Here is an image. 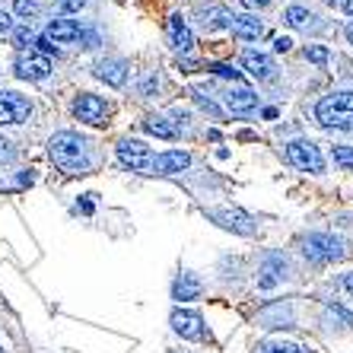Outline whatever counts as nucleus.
<instances>
[{"instance_id":"obj_3","label":"nucleus","mask_w":353,"mask_h":353,"mask_svg":"<svg viewBox=\"0 0 353 353\" xmlns=\"http://www.w3.org/2000/svg\"><path fill=\"white\" fill-rule=\"evenodd\" d=\"M287 163L303 169V172H321L325 169V159H321L319 147L312 140H290L287 143Z\"/></svg>"},{"instance_id":"obj_34","label":"nucleus","mask_w":353,"mask_h":353,"mask_svg":"<svg viewBox=\"0 0 353 353\" xmlns=\"http://www.w3.org/2000/svg\"><path fill=\"white\" fill-rule=\"evenodd\" d=\"M10 157V140L0 134V159H7Z\"/></svg>"},{"instance_id":"obj_6","label":"nucleus","mask_w":353,"mask_h":353,"mask_svg":"<svg viewBox=\"0 0 353 353\" xmlns=\"http://www.w3.org/2000/svg\"><path fill=\"white\" fill-rule=\"evenodd\" d=\"M29 115H32V105L26 96L10 90L0 92V124H23Z\"/></svg>"},{"instance_id":"obj_25","label":"nucleus","mask_w":353,"mask_h":353,"mask_svg":"<svg viewBox=\"0 0 353 353\" xmlns=\"http://www.w3.org/2000/svg\"><path fill=\"white\" fill-rule=\"evenodd\" d=\"M334 163L353 169V147H334Z\"/></svg>"},{"instance_id":"obj_38","label":"nucleus","mask_w":353,"mask_h":353,"mask_svg":"<svg viewBox=\"0 0 353 353\" xmlns=\"http://www.w3.org/2000/svg\"><path fill=\"white\" fill-rule=\"evenodd\" d=\"M0 353H3V350H0Z\"/></svg>"},{"instance_id":"obj_15","label":"nucleus","mask_w":353,"mask_h":353,"mask_svg":"<svg viewBox=\"0 0 353 353\" xmlns=\"http://www.w3.org/2000/svg\"><path fill=\"white\" fill-rule=\"evenodd\" d=\"M169 39H172V48L175 51H191V45H194V35H191L188 23L181 19V13H175V17H169Z\"/></svg>"},{"instance_id":"obj_19","label":"nucleus","mask_w":353,"mask_h":353,"mask_svg":"<svg viewBox=\"0 0 353 353\" xmlns=\"http://www.w3.org/2000/svg\"><path fill=\"white\" fill-rule=\"evenodd\" d=\"M283 271H287L283 258H280V255H268V264H264V277H261V290H271L274 283L283 277Z\"/></svg>"},{"instance_id":"obj_30","label":"nucleus","mask_w":353,"mask_h":353,"mask_svg":"<svg viewBox=\"0 0 353 353\" xmlns=\"http://www.w3.org/2000/svg\"><path fill=\"white\" fill-rule=\"evenodd\" d=\"M35 48H39V51H41V54H45V58H48L51 51H54V45H51V41H48V39H45V35H41V39H35Z\"/></svg>"},{"instance_id":"obj_21","label":"nucleus","mask_w":353,"mask_h":353,"mask_svg":"<svg viewBox=\"0 0 353 353\" xmlns=\"http://www.w3.org/2000/svg\"><path fill=\"white\" fill-rule=\"evenodd\" d=\"M258 353H305V350L299 344H293V341H264L258 347Z\"/></svg>"},{"instance_id":"obj_33","label":"nucleus","mask_w":353,"mask_h":353,"mask_svg":"<svg viewBox=\"0 0 353 353\" xmlns=\"http://www.w3.org/2000/svg\"><path fill=\"white\" fill-rule=\"evenodd\" d=\"M271 0H242V7H248V10H261V7H268Z\"/></svg>"},{"instance_id":"obj_4","label":"nucleus","mask_w":353,"mask_h":353,"mask_svg":"<svg viewBox=\"0 0 353 353\" xmlns=\"http://www.w3.org/2000/svg\"><path fill=\"white\" fill-rule=\"evenodd\" d=\"M118 159H121V165H128L131 172H150L153 153H150V147L143 140L124 137V140H118Z\"/></svg>"},{"instance_id":"obj_16","label":"nucleus","mask_w":353,"mask_h":353,"mask_svg":"<svg viewBox=\"0 0 353 353\" xmlns=\"http://www.w3.org/2000/svg\"><path fill=\"white\" fill-rule=\"evenodd\" d=\"M232 35L236 39H245V41H252V39H261L264 35V26L258 23V17H252V13H242V17H232Z\"/></svg>"},{"instance_id":"obj_2","label":"nucleus","mask_w":353,"mask_h":353,"mask_svg":"<svg viewBox=\"0 0 353 353\" xmlns=\"http://www.w3.org/2000/svg\"><path fill=\"white\" fill-rule=\"evenodd\" d=\"M315 118H319L321 128H353V92L344 90V92H331V96L319 99L315 105Z\"/></svg>"},{"instance_id":"obj_28","label":"nucleus","mask_w":353,"mask_h":353,"mask_svg":"<svg viewBox=\"0 0 353 353\" xmlns=\"http://www.w3.org/2000/svg\"><path fill=\"white\" fill-rule=\"evenodd\" d=\"M207 70H214L216 77H226V80H239V70H232L230 64H210Z\"/></svg>"},{"instance_id":"obj_29","label":"nucleus","mask_w":353,"mask_h":353,"mask_svg":"<svg viewBox=\"0 0 353 353\" xmlns=\"http://www.w3.org/2000/svg\"><path fill=\"white\" fill-rule=\"evenodd\" d=\"M58 7L64 10V13H74V10L86 7V0H58Z\"/></svg>"},{"instance_id":"obj_5","label":"nucleus","mask_w":353,"mask_h":353,"mask_svg":"<svg viewBox=\"0 0 353 353\" xmlns=\"http://www.w3.org/2000/svg\"><path fill=\"white\" fill-rule=\"evenodd\" d=\"M305 258H312V261H337L341 258V239L328 236V232H312V236L305 239Z\"/></svg>"},{"instance_id":"obj_31","label":"nucleus","mask_w":353,"mask_h":353,"mask_svg":"<svg viewBox=\"0 0 353 353\" xmlns=\"http://www.w3.org/2000/svg\"><path fill=\"white\" fill-rule=\"evenodd\" d=\"M3 32H13V19H10V13H3L0 10V35Z\"/></svg>"},{"instance_id":"obj_24","label":"nucleus","mask_w":353,"mask_h":353,"mask_svg":"<svg viewBox=\"0 0 353 353\" xmlns=\"http://www.w3.org/2000/svg\"><path fill=\"white\" fill-rule=\"evenodd\" d=\"M10 35H13V41H17L23 51L29 48V45H35V35L29 32V26H13V32H10Z\"/></svg>"},{"instance_id":"obj_22","label":"nucleus","mask_w":353,"mask_h":353,"mask_svg":"<svg viewBox=\"0 0 353 353\" xmlns=\"http://www.w3.org/2000/svg\"><path fill=\"white\" fill-rule=\"evenodd\" d=\"M309 19H312V13H309V10H303V7L283 10V23L293 26V29H303V26H309Z\"/></svg>"},{"instance_id":"obj_37","label":"nucleus","mask_w":353,"mask_h":353,"mask_svg":"<svg viewBox=\"0 0 353 353\" xmlns=\"http://www.w3.org/2000/svg\"><path fill=\"white\" fill-rule=\"evenodd\" d=\"M347 41L353 45V26H347Z\"/></svg>"},{"instance_id":"obj_13","label":"nucleus","mask_w":353,"mask_h":353,"mask_svg":"<svg viewBox=\"0 0 353 353\" xmlns=\"http://www.w3.org/2000/svg\"><path fill=\"white\" fill-rule=\"evenodd\" d=\"M223 102H226V108H230L232 115H248V112H255L258 96L248 86H236V90H230L223 96Z\"/></svg>"},{"instance_id":"obj_18","label":"nucleus","mask_w":353,"mask_h":353,"mask_svg":"<svg viewBox=\"0 0 353 353\" xmlns=\"http://www.w3.org/2000/svg\"><path fill=\"white\" fill-rule=\"evenodd\" d=\"M201 280L194 277V274H181L179 280H175V299H181V303H188V299H197V296H201Z\"/></svg>"},{"instance_id":"obj_10","label":"nucleus","mask_w":353,"mask_h":353,"mask_svg":"<svg viewBox=\"0 0 353 353\" xmlns=\"http://www.w3.org/2000/svg\"><path fill=\"white\" fill-rule=\"evenodd\" d=\"M216 223H220L223 230H232L239 232V236H255V220L245 214V210H232V207H223V210H214Z\"/></svg>"},{"instance_id":"obj_35","label":"nucleus","mask_w":353,"mask_h":353,"mask_svg":"<svg viewBox=\"0 0 353 353\" xmlns=\"http://www.w3.org/2000/svg\"><path fill=\"white\" fill-rule=\"evenodd\" d=\"M344 287H347V293H353V271L344 277Z\"/></svg>"},{"instance_id":"obj_26","label":"nucleus","mask_w":353,"mask_h":353,"mask_svg":"<svg viewBox=\"0 0 353 353\" xmlns=\"http://www.w3.org/2000/svg\"><path fill=\"white\" fill-rule=\"evenodd\" d=\"M13 10H17V17H23V19H32L35 13H39V7H35L32 0H17V3H13Z\"/></svg>"},{"instance_id":"obj_11","label":"nucleus","mask_w":353,"mask_h":353,"mask_svg":"<svg viewBox=\"0 0 353 353\" xmlns=\"http://www.w3.org/2000/svg\"><path fill=\"white\" fill-rule=\"evenodd\" d=\"M172 328L179 331L181 337H188V341H201V337H204V321H201V315L188 312V309L172 312Z\"/></svg>"},{"instance_id":"obj_1","label":"nucleus","mask_w":353,"mask_h":353,"mask_svg":"<svg viewBox=\"0 0 353 353\" xmlns=\"http://www.w3.org/2000/svg\"><path fill=\"white\" fill-rule=\"evenodd\" d=\"M48 157L67 175H83L90 169L86 163V140L77 137L74 131H61L48 140Z\"/></svg>"},{"instance_id":"obj_7","label":"nucleus","mask_w":353,"mask_h":353,"mask_svg":"<svg viewBox=\"0 0 353 353\" xmlns=\"http://www.w3.org/2000/svg\"><path fill=\"white\" fill-rule=\"evenodd\" d=\"M13 70H17L19 80H45V77L51 74V61L45 58V54H39V51H23L17 58V64H13Z\"/></svg>"},{"instance_id":"obj_17","label":"nucleus","mask_w":353,"mask_h":353,"mask_svg":"<svg viewBox=\"0 0 353 353\" xmlns=\"http://www.w3.org/2000/svg\"><path fill=\"white\" fill-rule=\"evenodd\" d=\"M96 77H99V80H105L108 86H124L128 70H124L121 61H99V64H96Z\"/></svg>"},{"instance_id":"obj_14","label":"nucleus","mask_w":353,"mask_h":353,"mask_svg":"<svg viewBox=\"0 0 353 353\" xmlns=\"http://www.w3.org/2000/svg\"><path fill=\"white\" fill-rule=\"evenodd\" d=\"M242 67H245L255 80H274V70H277L274 61L268 58V54H261V51H245V54H242Z\"/></svg>"},{"instance_id":"obj_12","label":"nucleus","mask_w":353,"mask_h":353,"mask_svg":"<svg viewBox=\"0 0 353 353\" xmlns=\"http://www.w3.org/2000/svg\"><path fill=\"white\" fill-rule=\"evenodd\" d=\"M80 23H74V19H51L45 29V39L54 45H70V41H80Z\"/></svg>"},{"instance_id":"obj_36","label":"nucleus","mask_w":353,"mask_h":353,"mask_svg":"<svg viewBox=\"0 0 353 353\" xmlns=\"http://www.w3.org/2000/svg\"><path fill=\"white\" fill-rule=\"evenodd\" d=\"M341 7H344V13H350L353 17V0H341Z\"/></svg>"},{"instance_id":"obj_8","label":"nucleus","mask_w":353,"mask_h":353,"mask_svg":"<svg viewBox=\"0 0 353 353\" xmlns=\"http://www.w3.org/2000/svg\"><path fill=\"white\" fill-rule=\"evenodd\" d=\"M74 115L86 124H105L108 105H105V99L92 96V92H83V96H77V102H74Z\"/></svg>"},{"instance_id":"obj_23","label":"nucleus","mask_w":353,"mask_h":353,"mask_svg":"<svg viewBox=\"0 0 353 353\" xmlns=\"http://www.w3.org/2000/svg\"><path fill=\"white\" fill-rule=\"evenodd\" d=\"M204 23L214 26V29H223V26H232V13L230 10H223V7H214V10H207L204 13Z\"/></svg>"},{"instance_id":"obj_9","label":"nucleus","mask_w":353,"mask_h":353,"mask_svg":"<svg viewBox=\"0 0 353 353\" xmlns=\"http://www.w3.org/2000/svg\"><path fill=\"white\" fill-rule=\"evenodd\" d=\"M188 165H191V153H185V150H165V153L153 157L150 172L153 175H175V172H185Z\"/></svg>"},{"instance_id":"obj_27","label":"nucleus","mask_w":353,"mask_h":353,"mask_svg":"<svg viewBox=\"0 0 353 353\" xmlns=\"http://www.w3.org/2000/svg\"><path fill=\"white\" fill-rule=\"evenodd\" d=\"M305 58L312 61V64H325V61H328V48H321V45H309V48H305Z\"/></svg>"},{"instance_id":"obj_20","label":"nucleus","mask_w":353,"mask_h":353,"mask_svg":"<svg viewBox=\"0 0 353 353\" xmlns=\"http://www.w3.org/2000/svg\"><path fill=\"white\" fill-rule=\"evenodd\" d=\"M143 128H147L153 137H163V140L179 137V128H175V124H169L165 118H157V115H150L147 121H143Z\"/></svg>"},{"instance_id":"obj_32","label":"nucleus","mask_w":353,"mask_h":353,"mask_svg":"<svg viewBox=\"0 0 353 353\" xmlns=\"http://www.w3.org/2000/svg\"><path fill=\"white\" fill-rule=\"evenodd\" d=\"M290 45H293V41H290L287 35H280V39H274V51H290Z\"/></svg>"}]
</instances>
